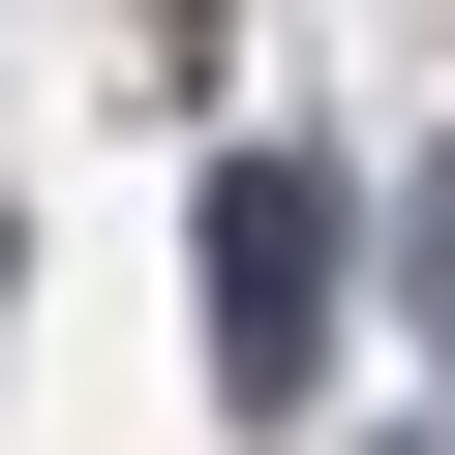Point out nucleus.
I'll use <instances>...</instances> for the list:
<instances>
[{
	"instance_id": "obj_1",
	"label": "nucleus",
	"mask_w": 455,
	"mask_h": 455,
	"mask_svg": "<svg viewBox=\"0 0 455 455\" xmlns=\"http://www.w3.org/2000/svg\"><path fill=\"white\" fill-rule=\"evenodd\" d=\"M304 304H334V182H212V334H243V395L304 364Z\"/></svg>"
}]
</instances>
